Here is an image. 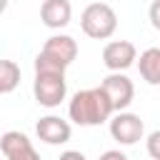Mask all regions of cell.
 <instances>
[{
  "label": "cell",
  "mask_w": 160,
  "mask_h": 160,
  "mask_svg": "<svg viewBox=\"0 0 160 160\" xmlns=\"http://www.w3.org/2000/svg\"><path fill=\"white\" fill-rule=\"evenodd\" d=\"M5 10H8V0H0V15H2Z\"/></svg>",
  "instance_id": "ac0fdd59"
},
{
  "label": "cell",
  "mask_w": 160,
  "mask_h": 160,
  "mask_svg": "<svg viewBox=\"0 0 160 160\" xmlns=\"http://www.w3.org/2000/svg\"><path fill=\"white\" fill-rule=\"evenodd\" d=\"M58 160H88V158H85L80 150H65V152H62Z\"/></svg>",
  "instance_id": "e0dca14e"
},
{
  "label": "cell",
  "mask_w": 160,
  "mask_h": 160,
  "mask_svg": "<svg viewBox=\"0 0 160 160\" xmlns=\"http://www.w3.org/2000/svg\"><path fill=\"white\" fill-rule=\"evenodd\" d=\"M30 145H32L30 138H28L25 132H20V130H8V132L0 138V152H2L5 158L15 155V152H20V150H25V148H30Z\"/></svg>",
  "instance_id": "8fae6325"
},
{
  "label": "cell",
  "mask_w": 160,
  "mask_h": 160,
  "mask_svg": "<svg viewBox=\"0 0 160 160\" xmlns=\"http://www.w3.org/2000/svg\"><path fill=\"white\" fill-rule=\"evenodd\" d=\"M100 160H130V158L125 152H120V150H105L100 155Z\"/></svg>",
  "instance_id": "2e32d148"
},
{
  "label": "cell",
  "mask_w": 160,
  "mask_h": 160,
  "mask_svg": "<svg viewBox=\"0 0 160 160\" xmlns=\"http://www.w3.org/2000/svg\"><path fill=\"white\" fill-rule=\"evenodd\" d=\"M138 70L148 85H160V48L142 50L140 60H138Z\"/></svg>",
  "instance_id": "30bf717a"
},
{
  "label": "cell",
  "mask_w": 160,
  "mask_h": 160,
  "mask_svg": "<svg viewBox=\"0 0 160 160\" xmlns=\"http://www.w3.org/2000/svg\"><path fill=\"white\" fill-rule=\"evenodd\" d=\"M138 60V50L130 40H112L102 48V65L110 72H122L130 65H135Z\"/></svg>",
  "instance_id": "52a82bcc"
},
{
  "label": "cell",
  "mask_w": 160,
  "mask_h": 160,
  "mask_svg": "<svg viewBox=\"0 0 160 160\" xmlns=\"http://www.w3.org/2000/svg\"><path fill=\"white\" fill-rule=\"evenodd\" d=\"M32 95L42 108H58L68 95L65 72H35Z\"/></svg>",
  "instance_id": "277c9868"
},
{
  "label": "cell",
  "mask_w": 160,
  "mask_h": 160,
  "mask_svg": "<svg viewBox=\"0 0 160 160\" xmlns=\"http://www.w3.org/2000/svg\"><path fill=\"white\" fill-rule=\"evenodd\" d=\"M40 20L50 30H60V28L70 25V20H72L70 0H45L40 8Z\"/></svg>",
  "instance_id": "9c48e42d"
},
{
  "label": "cell",
  "mask_w": 160,
  "mask_h": 160,
  "mask_svg": "<svg viewBox=\"0 0 160 160\" xmlns=\"http://www.w3.org/2000/svg\"><path fill=\"white\" fill-rule=\"evenodd\" d=\"M35 135L48 145H62V142L70 140L72 128H70L68 120H62L58 115H45L35 122Z\"/></svg>",
  "instance_id": "ba28073f"
},
{
  "label": "cell",
  "mask_w": 160,
  "mask_h": 160,
  "mask_svg": "<svg viewBox=\"0 0 160 160\" xmlns=\"http://www.w3.org/2000/svg\"><path fill=\"white\" fill-rule=\"evenodd\" d=\"M20 85V68L12 60H0V95L12 92Z\"/></svg>",
  "instance_id": "7c38bea8"
},
{
  "label": "cell",
  "mask_w": 160,
  "mask_h": 160,
  "mask_svg": "<svg viewBox=\"0 0 160 160\" xmlns=\"http://www.w3.org/2000/svg\"><path fill=\"white\" fill-rule=\"evenodd\" d=\"M80 28L92 40H108L118 30V15L108 2H90L80 15Z\"/></svg>",
  "instance_id": "3957f363"
},
{
  "label": "cell",
  "mask_w": 160,
  "mask_h": 160,
  "mask_svg": "<svg viewBox=\"0 0 160 160\" xmlns=\"http://www.w3.org/2000/svg\"><path fill=\"white\" fill-rule=\"evenodd\" d=\"M145 148H148V155L152 160H160V130H152L145 140Z\"/></svg>",
  "instance_id": "4fadbf2b"
},
{
  "label": "cell",
  "mask_w": 160,
  "mask_h": 160,
  "mask_svg": "<svg viewBox=\"0 0 160 160\" xmlns=\"http://www.w3.org/2000/svg\"><path fill=\"white\" fill-rule=\"evenodd\" d=\"M148 18H150V25H152V28L160 32V0H152V2H150Z\"/></svg>",
  "instance_id": "5bb4252c"
},
{
  "label": "cell",
  "mask_w": 160,
  "mask_h": 160,
  "mask_svg": "<svg viewBox=\"0 0 160 160\" xmlns=\"http://www.w3.org/2000/svg\"><path fill=\"white\" fill-rule=\"evenodd\" d=\"M8 160H40V155H38V150L30 145V148H25V150H20V152L10 155Z\"/></svg>",
  "instance_id": "9a60e30c"
},
{
  "label": "cell",
  "mask_w": 160,
  "mask_h": 160,
  "mask_svg": "<svg viewBox=\"0 0 160 160\" xmlns=\"http://www.w3.org/2000/svg\"><path fill=\"white\" fill-rule=\"evenodd\" d=\"M68 115L80 128H95L112 118V105H110L108 95L100 90V85L85 88L72 95V100L68 105Z\"/></svg>",
  "instance_id": "6da1fadb"
},
{
  "label": "cell",
  "mask_w": 160,
  "mask_h": 160,
  "mask_svg": "<svg viewBox=\"0 0 160 160\" xmlns=\"http://www.w3.org/2000/svg\"><path fill=\"white\" fill-rule=\"evenodd\" d=\"M100 90L108 95V100L112 105V112H122L135 98V85L125 72H110L108 78H102Z\"/></svg>",
  "instance_id": "5b68a950"
},
{
  "label": "cell",
  "mask_w": 160,
  "mask_h": 160,
  "mask_svg": "<svg viewBox=\"0 0 160 160\" xmlns=\"http://www.w3.org/2000/svg\"><path fill=\"white\" fill-rule=\"evenodd\" d=\"M78 58V42L70 35H52L35 58V72H65Z\"/></svg>",
  "instance_id": "7a4b0ae2"
},
{
  "label": "cell",
  "mask_w": 160,
  "mask_h": 160,
  "mask_svg": "<svg viewBox=\"0 0 160 160\" xmlns=\"http://www.w3.org/2000/svg\"><path fill=\"white\" fill-rule=\"evenodd\" d=\"M110 135L120 145H135L145 135V122L135 112H128V110L115 112V118H110Z\"/></svg>",
  "instance_id": "8992f818"
}]
</instances>
